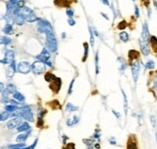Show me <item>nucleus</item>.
Segmentation results:
<instances>
[{
  "label": "nucleus",
  "instance_id": "1a4fd4ad",
  "mask_svg": "<svg viewBox=\"0 0 157 149\" xmlns=\"http://www.w3.org/2000/svg\"><path fill=\"white\" fill-rule=\"evenodd\" d=\"M21 124V116L15 117V118L11 119L9 122L7 123V127H8V129H14V128H16V127H18Z\"/></svg>",
  "mask_w": 157,
  "mask_h": 149
},
{
  "label": "nucleus",
  "instance_id": "58836bf2",
  "mask_svg": "<svg viewBox=\"0 0 157 149\" xmlns=\"http://www.w3.org/2000/svg\"><path fill=\"white\" fill-rule=\"evenodd\" d=\"M74 82H75V80H73V81H71V83H70V86H69V90H68L69 94H71L72 91H73V84H74Z\"/></svg>",
  "mask_w": 157,
  "mask_h": 149
},
{
  "label": "nucleus",
  "instance_id": "f03ea898",
  "mask_svg": "<svg viewBox=\"0 0 157 149\" xmlns=\"http://www.w3.org/2000/svg\"><path fill=\"white\" fill-rule=\"evenodd\" d=\"M47 35V47L49 48L50 52H55L57 51V41L55 38L54 31H49L46 33Z\"/></svg>",
  "mask_w": 157,
  "mask_h": 149
},
{
  "label": "nucleus",
  "instance_id": "f257e3e1",
  "mask_svg": "<svg viewBox=\"0 0 157 149\" xmlns=\"http://www.w3.org/2000/svg\"><path fill=\"white\" fill-rule=\"evenodd\" d=\"M149 40H150V36H149L148 23H144V25H142V36L140 38V47H141V51H142V54L145 56L149 54V48H148Z\"/></svg>",
  "mask_w": 157,
  "mask_h": 149
},
{
  "label": "nucleus",
  "instance_id": "c03bdc74",
  "mask_svg": "<svg viewBox=\"0 0 157 149\" xmlns=\"http://www.w3.org/2000/svg\"><path fill=\"white\" fill-rule=\"evenodd\" d=\"M113 113L115 114V115H116V118H119V117H120V114H119L118 112H117V111H116V110H113Z\"/></svg>",
  "mask_w": 157,
  "mask_h": 149
},
{
  "label": "nucleus",
  "instance_id": "a18cd8bd",
  "mask_svg": "<svg viewBox=\"0 0 157 149\" xmlns=\"http://www.w3.org/2000/svg\"><path fill=\"white\" fill-rule=\"evenodd\" d=\"M102 2H103L105 5H107V6H110V2H109L108 0H102Z\"/></svg>",
  "mask_w": 157,
  "mask_h": 149
},
{
  "label": "nucleus",
  "instance_id": "c756f323",
  "mask_svg": "<svg viewBox=\"0 0 157 149\" xmlns=\"http://www.w3.org/2000/svg\"><path fill=\"white\" fill-rule=\"evenodd\" d=\"M154 66H155V63L153 60H148V62L145 63V69H153Z\"/></svg>",
  "mask_w": 157,
  "mask_h": 149
},
{
  "label": "nucleus",
  "instance_id": "8fccbe9b",
  "mask_svg": "<svg viewBox=\"0 0 157 149\" xmlns=\"http://www.w3.org/2000/svg\"><path fill=\"white\" fill-rule=\"evenodd\" d=\"M102 16H103L104 18H106V19H109V18H108V17H107V16H106V15H104L103 13H102Z\"/></svg>",
  "mask_w": 157,
  "mask_h": 149
},
{
  "label": "nucleus",
  "instance_id": "79ce46f5",
  "mask_svg": "<svg viewBox=\"0 0 157 149\" xmlns=\"http://www.w3.org/2000/svg\"><path fill=\"white\" fill-rule=\"evenodd\" d=\"M135 15H136L137 18H139V17H140L139 8H138V6H135Z\"/></svg>",
  "mask_w": 157,
  "mask_h": 149
},
{
  "label": "nucleus",
  "instance_id": "b1692460",
  "mask_svg": "<svg viewBox=\"0 0 157 149\" xmlns=\"http://www.w3.org/2000/svg\"><path fill=\"white\" fill-rule=\"evenodd\" d=\"M25 19H26L28 22H34V21H37V17H36V15L34 13H32V14H30L28 17H26Z\"/></svg>",
  "mask_w": 157,
  "mask_h": 149
},
{
  "label": "nucleus",
  "instance_id": "7ed1b4c3",
  "mask_svg": "<svg viewBox=\"0 0 157 149\" xmlns=\"http://www.w3.org/2000/svg\"><path fill=\"white\" fill-rule=\"evenodd\" d=\"M31 66H32V72L34 74H41L46 70V65L42 61H35Z\"/></svg>",
  "mask_w": 157,
  "mask_h": 149
},
{
  "label": "nucleus",
  "instance_id": "20e7f679",
  "mask_svg": "<svg viewBox=\"0 0 157 149\" xmlns=\"http://www.w3.org/2000/svg\"><path fill=\"white\" fill-rule=\"evenodd\" d=\"M36 59H38V61H42L45 64H47L49 66H53V64L50 62V51H47V48H43V51L38 56L36 57Z\"/></svg>",
  "mask_w": 157,
  "mask_h": 149
},
{
  "label": "nucleus",
  "instance_id": "6ab92c4d",
  "mask_svg": "<svg viewBox=\"0 0 157 149\" xmlns=\"http://www.w3.org/2000/svg\"><path fill=\"white\" fill-rule=\"evenodd\" d=\"M128 56H129V59L130 60H134L137 59L139 57V52L137 51H129V53H128Z\"/></svg>",
  "mask_w": 157,
  "mask_h": 149
},
{
  "label": "nucleus",
  "instance_id": "7c9ffc66",
  "mask_svg": "<svg viewBox=\"0 0 157 149\" xmlns=\"http://www.w3.org/2000/svg\"><path fill=\"white\" fill-rule=\"evenodd\" d=\"M66 110H68V111H75V110H78V107H75L74 105H72L71 103H68L67 106H66Z\"/></svg>",
  "mask_w": 157,
  "mask_h": 149
},
{
  "label": "nucleus",
  "instance_id": "0eeeda50",
  "mask_svg": "<svg viewBox=\"0 0 157 149\" xmlns=\"http://www.w3.org/2000/svg\"><path fill=\"white\" fill-rule=\"evenodd\" d=\"M131 70H132V76H133L134 81L137 82L140 74V63L138 61H134L133 63H131Z\"/></svg>",
  "mask_w": 157,
  "mask_h": 149
},
{
  "label": "nucleus",
  "instance_id": "864d4df0",
  "mask_svg": "<svg viewBox=\"0 0 157 149\" xmlns=\"http://www.w3.org/2000/svg\"><path fill=\"white\" fill-rule=\"evenodd\" d=\"M133 1H134V0H133Z\"/></svg>",
  "mask_w": 157,
  "mask_h": 149
},
{
  "label": "nucleus",
  "instance_id": "2f4dec72",
  "mask_svg": "<svg viewBox=\"0 0 157 149\" xmlns=\"http://www.w3.org/2000/svg\"><path fill=\"white\" fill-rule=\"evenodd\" d=\"M9 115H10L9 111H4V112H2L1 115H0V120H1V121H5V120L9 117Z\"/></svg>",
  "mask_w": 157,
  "mask_h": 149
},
{
  "label": "nucleus",
  "instance_id": "9b49d317",
  "mask_svg": "<svg viewBox=\"0 0 157 149\" xmlns=\"http://www.w3.org/2000/svg\"><path fill=\"white\" fill-rule=\"evenodd\" d=\"M21 117L24 118L25 120L27 121H29V122H33L34 121V118H33V113L31 112V110L30 111H26V112H22V113H20L18 114Z\"/></svg>",
  "mask_w": 157,
  "mask_h": 149
},
{
  "label": "nucleus",
  "instance_id": "c9c22d12",
  "mask_svg": "<svg viewBox=\"0 0 157 149\" xmlns=\"http://www.w3.org/2000/svg\"><path fill=\"white\" fill-rule=\"evenodd\" d=\"M126 26H127V23H126V21H122L120 23L118 24V29H124V28H126Z\"/></svg>",
  "mask_w": 157,
  "mask_h": 149
},
{
  "label": "nucleus",
  "instance_id": "ea45409f",
  "mask_svg": "<svg viewBox=\"0 0 157 149\" xmlns=\"http://www.w3.org/2000/svg\"><path fill=\"white\" fill-rule=\"evenodd\" d=\"M68 23H69V25H71V26H73V25H75V24H76V21H74V19H73V18H69L68 19Z\"/></svg>",
  "mask_w": 157,
  "mask_h": 149
},
{
  "label": "nucleus",
  "instance_id": "f704fd0d",
  "mask_svg": "<svg viewBox=\"0 0 157 149\" xmlns=\"http://www.w3.org/2000/svg\"><path fill=\"white\" fill-rule=\"evenodd\" d=\"M10 148H23V147H26L24 143H21V144H16V145H10Z\"/></svg>",
  "mask_w": 157,
  "mask_h": 149
},
{
  "label": "nucleus",
  "instance_id": "f3484780",
  "mask_svg": "<svg viewBox=\"0 0 157 149\" xmlns=\"http://www.w3.org/2000/svg\"><path fill=\"white\" fill-rule=\"evenodd\" d=\"M30 130V125L28 123H22L18 127V132L21 133V132H25V131H29Z\"/></svg>",
  "mask_w": 157,
  "mask_h": 149
},
{
  "label": "nucleus",
  "instance_id": "72a5a7b5",
  "mask_svg": "<svg viewBox=\"0 0 157 149\" xmlns=\"http://www.w3.org/2000/svg\"><path fill=\"white\" fill-rule=\"evenodd\" d=\"M10 43H11V39L8 37H2L1 38V44L2 45H8Z\"/></svg>",
  "mask_w": 157,
  "mask_h": 149
},
{
  "label": "nucleus",
  "instance_id": "bb28decb",
  "mask_svg": "<svg viewBox=\"0 0 157 149\" xmlns=\"http://www.w3.org/2000/svg\"><path fill=\"white\" fill-rule=\"evenodd\" d=\"M3 31H4L5 34H11L12 31H13V26L11 25V24H6L5 27H4Z\"/></svg>",
  "mask_w": 157,
  "mask_h": 149
},
{
  "label": "nucleus",
  "instance_id": "aec40b11",
  "mask_svg": "<svg viewBox=\"0 0 157 149\" xmlns=\"http://www.w3.org/2000/svg\"><path fill=\"white\" fill-rule=\"evenodd\" d=\"M121 93L122 95H123V102H124V112H125V115H127L128 113V103H127V97H126V94L123 90H121Z\"/></svg>",
  "mask_w": 157,
  "mask_h": 149
},
{
  "label": "nucleus",
  "instance_id": "5fc2aeb1",
  "mask_svg": "<svg viewBox=\"0 0 157 149\" xmlns=\"http://www.w3.org/2000/svg\"></svg>",
  "mask_w": 157,
  "mask_h": 149
},
{
  "label": "nucleus",
  "instance_id": "412c9836",
  "mask_svg": "<svg viewBox=\"0 0 157 149\" xmlns=\"http://www.w3.org/2000/svg\"><path fill=\"white\" fill-rule=\"evenodd\" d=\"M17 110H18V108L15 105H6V106H5V110H6V111H9V112L16 111Z\"/></svg>",
  "mask_w": 157,
  "mask_h": 149
},
{
  "label": "nucleus",
  "instance_id": "9d476101",
  "mask_svg": "<svg viewBox=\"0 0 157 149\" xmlns=\"http://www.w3.org/2000/svg\"><path fill=\"white\" fill-rule=\"evenodd\" d=\"M60 87H61V80H60L59 78H56L55 80H54L51 83H50V88L51 90H54V92L57 93L58 91H59Z\"/></svg>",
  "mask_w": 157,
  "mask_h": 149
},
{
  "label": "nucleus",
  "instance_id": "dca6fc26",
  "mask_svg": "<svg viewBox=\"0 0 157 149\" xmlns=\"http://www.w3.org/2000/svg\"><path fill=\"white\" fill-rule=\"evenodd\" d=\"M149 41H150V45L152 49L154 51V52L157 53V38L155 36H150V40Z\"/></svg>",
  "mask_w": 157,
  "mask_h": 149
},
{
  "label": "nucleus",
  "instance_id": "603ef678",
  "mask_svg": "<svg viewBox=\"0 0 157 149\" xmlns=\"http://www.w3.org/2000/svg\"><path fill=\"white\" fill-rule=\"evenodd\" d=\"M156 78H157V76H156Z\"/></svg>",
  "mask_w": 157,
  "mask_h": 149
},
{
  "label": "nucleus",
  "instance_id": "473e14b6",
  "mask_svg": "<svg viewBox=\"0 0 157 149\" xmlns=\"http://www.w3.org/2000/svg\"><path fill=\"white\" fill-rule=\"evenodd\" d=\"M89 35H90V45L93 47L94 46V36H93V31H92L91 27H89Z\"/></svg>",
  "mask_w": 157,
  "mask_h": 149
},
{
  "label": "nucleus",
  "instance_id": "37998d69",
  "mask_svg": "<svg viewBox=\"0 0 157 149\" xmlns=\"http://www.w3.org/2000/svg\"><path fill=\"white\" fill-rule=\"evenodd\" d=\"M66 14H67V16H69L70 18L74 16V13H73V11H71V10H67V11H66Z\"/></svg>",
  "mask_w": 157,
  "mask_h": 149
},
{
  "label": "nucleus",
  "instance_id": "a211bd4d",
  "mask_svg": "<svg viewBox=\"0 0 157 149\" xmlns=\"http://www.w3.org/2000/svg\"><path fill=\"white\" fill-rule=\"evenodd\" d=\"M55 78H56V77L54 74H51V73H47V74H45V80L47 82H53Z\"/></svg>",
  "mask_w": 157,
  "mask_h": 149
},
{
  "label": "nucleus",
  "instance_id": "49530a36",
  "mask_svg": "<svg viewBox=\"0 0 157 149\" xmlns=\"http://www.w3.org/2000/svg\"><path fill=\"white\" fill-rule=\"evenodd\" d=\"M1 92H2V93L4 92V84H3V82H1Z\"/></svg>",
  "mask_w": 157,
  "mask_h": 149
},
{
  "label": "nucleus",
  "instance_id": "4be33fe9",
  "mask_svg": "<svg viewBox=\"0 0 157 149\" xmlns=\"http://www.w3.org/2000/svg\"><path fill=\"white\" fill-rule=\"evenodd\" d=\"M16 86L14 85V84H12V83H10V84H8V86H7V88H6V92H8V93H10V94H15L17 91H16Z\"/></svg>",
  "mask_w": 157,
  "mask_h": 149
},
{
  "label": "nucleus",
  "instance_id": "4468645a",
  "mask_svg": "<svg viewBox=\"0 0 157 149\" xmlns=\"http://www.w3.org/2000/svg\"><path fill=\"white\" fill-rule=\"evenodd\" d=\"M79 120L80 119H79L78 116H73L72 118H69V119L67 120L66 124H67V126H69V127H72V126L78 124V123H79Z\"/></svg>",
  "mask_w": 157,
  "mask_h": 149
},
{
  "label": "nucleus",
  "instance_id": "de8ad7c7",
  "mask_svg": "<svg viewBox=\"0 0 157 149\" xmlns=\"http://www.w3.org/2000/svg\"><path fill=\"white\" fill-rule=\"evenodd\" d=\"M110 142L112 143V144H116V140H113V138H111V140H110Z\"/></svg>",
  "mask_w": 157,
  "mask_h": 149
},
{
  "label": "nucleus",
  "instance_id": "39448f33",
  "mask_svg": "<svg viewBox=\"0 0 157 149\" xmlns=\"http://www.w3.org/2000/svg\"><path fill=\"white\" fill-rule=\"evenodd\" d=\"M38 30L41 33H47L49 31L53 30V27L50 24V22H47V21H43V19H39L38 21Z\"/></svg>",
  "mask_w": 157,
  "mask_h": 149
},
{
  "label": "nucleus",
  "instance_id": "e433bc0d",
  "mask_svg": "<svg viewBox=\"0 0 157 149\" xmlns=\"http://www.w3.org/2000/svg\"><path fill=\"white\" fill-rule=\"evenodd\" d=\"M63 149H76V148H75L74 143H68V144H67V145H66Z\"/></svg>",
  "mask_w": 157,
  "mask_h": 149
},
{
  "label": "nucleus",
  "instance_id": "f8f14e48",
  "mask_svg": "<svg viewBox=\"0 0 157 149\" xmlns=\"http://www.w3.org/2000/svg\"><path fill=\"white\" fill-rule=\"evenodd\" d=\"M24 21H25V18H24V16H22L21 14L18 13V15L15 16V22L18 25H22L24 23Z\"/></svg>",
  "mask_w": 157,
  "mask_h": 149
},
{
  "label": "nucleus",
  "instance_id": "09e8293b",
  "mask_svg": "<svg viewBox=\"0 0 157 149\" xmlns=\"http://www.w3.org/2000/svg\"><path fill=\"white\" fill-rule=\"evenodd\" d=\"M66 138H68V137H66V136H63V143H65V140H66Z\"/></svg>",
  "mask_w": 157,
  "mask_h": 149
},
{
  "label": "nucleus",
  "instance_id": "6e6552de",
  "mask_svg": "<svg viewBox=\"0 0 157 149\" xmlns=\"http://www.w3.org/2000/svg\"><path fill=\"white\" fill-rule=\"evenodd\" d=\"M14 57H15V53L13 51H7L6 53H5V57L4 59L1 60V63L3 64H9V63H12L14 61Z\"/></svg>",
  "mask_w": 157,
  "mask_h": 149
},
{
  "label": "nucleus",
  "instance_id": "2eb2a0df",
  "mask_svg": "<svg viewBox=\"0 0 157 149\" xmlns=\"http://www.w3.org/2000/svg\"><path fill=\"white\" fill-rule=\"evenodd\" d=\"M127 149H138L137 141L134 138H130L127 142Z\"/></svg>",
  "mask_w": 157,
  "mask_h": 149
},
{
  "label": "nucleus",
  "instance_id": "4c0bfd02",
  "mask_svg": "<svg viewBox=\"0 0 157 149\" xmlns=\"http://www.w3.org/2000/svg\"><path fill=\"white\" fill-rule=\"evenodd\" d=\"M150 120H151V124H152V127L155 128L156 127V121H155V117L153 115H151L150 116Z\"/></svg>",
  "mask_w": 157,
  "mask_h": 149
},
{
  "label": "nucleus",
  "instance_id": "a878e982",
  "mask_svg": "<svg viewBox=\"0 0 157 149\" xmlns=\"http://www.w3.org/2000/svg\"><path fill=\"white\" fill-rule=\"evenodd\" d=\"M119 38H120V40H121L122 42H127L128 40H129V35L126 32H121L119 34Z\"/></svg>",
  "mask_w": 157,
  "mask_h": 149
},
{
  "label": "nucleus",
  "instance_id": "393cba45",
  "mask_svg": "<svg viewBox=\"0 0 157 149\" xmlns=\"http://www.w3.org/2000/svg\"><path fill=\"white\" fill-rule=\"evenodd\" d=\"M27 137H28V134H21L18 135V137H17V141H21V142H22V141H24V140H27Z\"/></svg>",
  "mask_w": 157,
  "mask_h": 149
},
{
  "label": "nucleus",
  "instance_id": "5701e85b",
  "mask_svg": "<svg viewBox=\"0 0 157 149\" xmlns=\"http://www.w3.org/2000/svg\"><path fill=\"white\" fill-rule=\"evenodd\" d=\"M14 98L18 102H24V100H25L24 96L20 92H16L15 94H14Z\"/></svg>",
  "mask_w": 157,
  "mask_h": 149
},
{
  "label": "nucleus",
  "instance_id": "c85d7f7f",
  "mask_svg": "<svg viewBox=\"0 0 157 149\" xmlns=\"http://www.w3.org/2000/svg\"><path fill=\"white\" fill-rule=\"evenodd\" d=\"M99 55H98V52L96 53V55H95V68H96V74H98V73H99Z\"/></svg>",
  "mask_w": 157,
  "mask_h": 149
},
{
  "label": "nucleus",
  "instance_id": "3c124183",
  "mask_svg": "<svg viewBox=\"0 0 157 149\" xmlns=\"http://www.w3.org/2000/svg\"><path fill=\"white\" fill-rule=\"evenodd\" d=\"M156 141H157V134H156Z\"/></svg>",
  "mask_w": 157,
  "mask_h": 149
},
{
  "label": "nucleus",
  "instance_id": "ddd939ff",
  "mask_svg": "<svg viewBox=\"0 0 157 149\" xmlns=\"http://www.w3.org/2000/svg\"><path fill=\"white\" fill-rule=\"evenodd\" d=\"M32 10L31 9H29V8H28V7H22V8H21V9H20V14H21V15L22 16H24V17H25V18H26V17H28V16L30 15V14H32Z\"/></svg>",
  "mask_w": 157,
  "mask_h": 149
},
{
  "label": "nucleus",
  "instance_id": "a19ab883",
  "mask_svg": "<svg viewBox=\"0 0 157 149\" xmlns=\"http://www.w3.org/2000/svg\"><path fill=\"white\" fill-rule=\"evenodd\" d=\"M18 8H22V7H24V2H23V0L18 1Z\"/></svg>",
  "mask_w": 157,
  "mask_h": 149
},
{
  "label": "nucleus",
  "instance_id": "423d86ee",
  "mask_svg": "<svg viewBox=\"0 0 157 149\" xmlns=\"http://www.w3.org/2000/svg\"><path fill=\"white\" fill-rule=\"evenodd\" d=\"M18 71L21 74H28L31 70H32V66H30V64L26 61H21L18 64Z\"/></svg>",
  "mask_w": 157,
  "mask_h": 149
},
{
  "label": "nucleus",
  "instance_id": "cd10ccee",
  "mask_svg": "<svg viewBox=\"0 0 157 149\" xmlns=\"http://www.w3.org/2000/svg\"><path fill=\"white\" fill-rule=\"evenodd\" d=\"M83 47H84V56L83 57V61L84 62L86 58H87V54H88V45H87V43H84Z\"/></svg>",
  "mask_w": 157,
  "mask_h": 149
}]
</instances>
